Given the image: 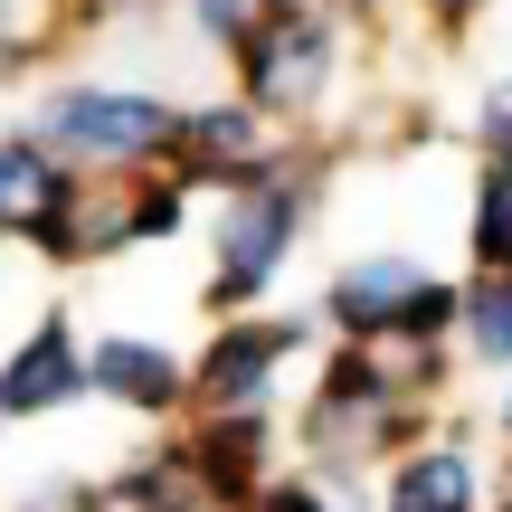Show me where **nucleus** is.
<instances>
[{"label":"nucleus","mask_w":512,"mask_h":512,"mask_svg":"<svg viewBox=\"0 0 512 512\" xmlns=\"http://www.w3.org/2000/svg\"><path fill=\"white\" fill-rule=\"evenodd\" d=\"M323 190H332V152L323 133H285L266 162L247 171L238 190H219V219H209V313H256L275 285H285L294 247L313 238L323 219Z\"/></svg>","instance_id":"f257e3e1"},{"label":"nucleus","mask_w":512,"mask_h":512,"mask_svg":"<svg viewBox=\"0 0 512 512\" xmlns=\"http://www.w3.org/2000/svg\"><path fill=\"white\" fill-rule=\"evenodd\" d=\"M29 133L86 181H133L181 152V105L162 86H124V76H67L29 105Z\"/></svg>","instance_id":"f03ea898"},{"label":"nucleus","mask_w":512,"mask_h":512,"mask_svg":"<svg viewBox=\"0 0 512 512\" xmlns=\"http://www.w3.org/2000/svg\"><path fill=\"white\" fill-rule=\"evenodd\" d=\"M456 313H465V275H437L408 247L342 256L313 294V323L332 342H456Z\"/></svg>","instance_id":"7ed1b4c3"},{"label":"nucleus","mask_w":512,"mask_h":512,"mask_svg":"<svg viewBox=\"0 0 512 512\" xmlns=\"http://www.w3.org/2000/svg\"><path fill=\"white\" fill-rule=\"evenodd\" d=\"M342 76H351V19L323 10V0H294V10H275L256 38L228 48V86H238L256 114H275L285 133L323 124V105L342 95Z\"/></svg>","instance_id":"20e7f679"},{"label":"nucleus","mask_w":512,"mask_h":512,"mask_svg":"<svg viewBox=\"0 0 512 512\" xmlns=\"http://www.w3.org/2000/svg\"><path fill=\"white\" fill-rule=\"evenodd\" d=\"M313 313H219V332H209L200 351H190V408H256L275 399V380H285L294 361L313 351Z\"/></svg>","instance_id":"39448f33"},{"label":"nucleus","mask_w":512,"mask_h":512,"mask_svg":"<svg viewBox=\"0 0 512 512\" xmlns=\"http://www.w3.org/2000/svg\"><path fill=\"white\" fill-rule=\"evenodd\" d=\"M275 446H285L275 399H256V408H200V418L181 427V456H190V475H200L209 512H247L256 494H266V484H275Z\"/></svg>","instance_id":"423d86ee"},{"label":"nucleus","mask_w":512,"mask_h":512,"mask_svg":"<svg viewBox=\"0 0 512 512\" xmlns=\"http://www.w3.org/2000/svg\"><path fill=\"white\" fill-rule=\"evenodd\" d=\"M275 143H285V124L256 114L247 95L228 86V95H209V105H181V152H171V171H181L190 190H238Z\"/></svg>","instance_id":"0eeeda50"},{"label":"nucleus","mask_w":512,"mask_h":512,"mask_svg":"<svg viewBox=\"0 0 512 512\" xmlns=\"http://www.w3.org/2000/svg\"><path fill=\"white\" fill-rule=\"evenodd\" d=\"M86 399L124 408V418H181L190 408V361L152 332H95L86 342Z\"/></svg>","instance_id":"6e6552de"},{"label":"nucleus","mask_w":512,"mask_h":512,"mask_svg":"<svg viewBox=\"0 0 512 512\" xmlns=\"http://www.w3.org/2000/svg\"><path fill=\"white\" fill-rule=\"evenodd\" d=\"M86 399V342H76L67 313H38L10 351H0V408L10 418H57V408Z\"/></svg>","instance_id":"1a4fd4ad"},{"label":"nucleus","mask_w":512,"mask_h":512,"mask_svg":"<svg viewBox=\"0 0 512 512\" xmlns=\"http://www.w3.org/2000/svg\"><path fill=\"white\" fill-rule=\"evenodd\" d=\"M380 512H484V475L465 437H418L380 465Z\"/></svg>","instance_id":"9d476101"},{"label":"nucleus","mask_w":512,"mask_h":512,"mask_svg":"<svg viewBox=\"0 0 512 512\" xmlns=\"http://www.w3.org/2000/svg\"><path fill=\"white\" fill-rule=\"evenodd\" d=\"M76 181H86V171H67L29 124H10V133H0V247H29V228L48 219Z\"/></svg>","instance_id":"9b49d317"},{"label":"nucleus","mask_w":512,"mask_h":512,"mask_svg":"<svg viewBox=\"0 0 512 512\" xmlns=\"http://www.w3.org/2000/svg\"><path fill=\"white\" fill-rule=\"evenodd\" d=\"M456 361H475V370H494V380H512V275H494V266H475V275H465Z\"/></svg>","instance_id":"f8f14e48"},{"label":"nucleus","mask_w":512,"mask_h":512,"mask_svg":"<svg viewBox=\"0 0 512 512\" xmlns=\"http://www.w3.org/2000/svg\"><path fill=\"white\" fill-rule=\"evenodd\" d=\"M465 266L512 275V162H475V190H465Z\"/></svg>","instance_id":"ddd939ff"},{"label":"nucleus","mask_w":512,"mask_h":512,"mask_svg":"<svg viewBox=\"0 0 512 512\" xmlns=\"http://www.w3.org/2000/svg\"><path fill=\"white\" fill-rule=\"evenodd\" d=\"M190 200H200V190H190L171 162H162V171H133V181H124V219H133V247H171V238L190 228Z\"/></svg>","instance_id":"4468645a"},{"label":"nucleus","mask_w":512,"mask_h":512,"mask_svg":"<svg viewBox=\"0 0 512 512\" xmlns=\"http://www.w3.org/2000/svg\"><path fill=\"white\" fill-rule=\"evenodd\" d=\"M275 10H294V0H181V19H190V38H209V48H238V38H256Z\"/></svg>","instance_id":"2eb2a0df"},{"label":"nucleus","mask_w":512,"mask_h":512,"mask_svg":"<svg viewBox=\"0 0 512 512\" xmlns=\"http://www.w3.org/2000/svg\"><path fill=\"white\" fill-rule=\"evenodd\" d=\"M465 133H475V162H512V76H494V86L475 95Z\"/></svg>","instance_id":"dca6fc26"},{"label":"nucleus","mask_w":512,"mask_h":512,"mask_svg":"<svg viewBox=\"0 0 512 512\" xmlns=\"http://www.w3.org/2000/svg\"><path fill=\"white\" fill-rule=\"evenodd\" d=\"M247 512H342V494H332L323 475H275L266 494H256Z\"/></svg>","instance_id":"f3484780"},{"label":"nucleus","mask_w":512,"mask_h":512,"mask_svg":"<svg viewBox=\"0 0 512 512\" xmlns=\"http://www.w3.org/2000/svg\"><path fill=\"white\" fill-rule=\"evenodd\" d=\"M48 48H57V38L19 29V19L0 10V95H10V86H19V76H29V67H38V57H48Z\"/></svg>","instance_id":"a211bd4d"},{"label":"nucleus","mask_w":512,"mask_h":512,"mask_svg":"<svg viewBox=\"0 0 512 512\" xmlns=\"http://www.w3.org/2000/svg\"><path fill=\"white\" fill-rule=\"evenodd\" d=\"M484 10H494V0H418V19L437 38H465V29H484Z\"/></svg>","instance_id":"6ab92c4d"},{"label":"nucleus","mask_w":512,"mask_h":512,"mask_svg":"<svg viewBox=\"0 0 512 512\" xmlns=\"http://www.w3.org/2000/svg\"><path fill=\"white\" fill-rule=\"evenodd\" d=\"M323 10H342L351 29H370V19H389V0H323Z\"/></svg>","instance_id":"aec40b11"},{"label":"nucleus","mask_w":512,"mask_h":512,"mask_svg":"<svg viewBox=\"0 0 512 512\" xmlns=\"http://www.w3.org/2000/svg\"><path fill=\"white\" fill-rule=\"evenodd\" d=\"M494 512H512V465H503V494H494Z\"/></svg>","instance_id":"412c9836"},{"label":"nucleus","mask_w":512,"mask_h":512,"mask_svg":"<svg viewBox=\"0 0 512 512\" xmlns=\"http://www.w3.org/2000/svg\"><path fill=\"white\" fill-rule=\"evenodd\" d=\"M95 10H152V0H95Z\"/></svg>","instance_id":"4be33fe9"},{"label":"nucleus","mask_w":512,"mask_h":512,"mask_svg":"<svg viewBox=\"0 0 512 512\" xmlns=\"http://www.w3.org/2000/svg\"><path fill=\"white\" fill-rule=\"evenodd\" d=\"M503 437H512V380H503Z\"/></svg>","instance_id":"5701e85b"},{"label":"nucleus","mask_w":512,"mask_h":512,"mask_svg":"<svg viewBox=\"0 0 512 512\" xmlns=\"http://www.w3.org/2000/svg\"><path fill=\"white\" fill-rule=\"evenodd\" d=\"M0 10H10V0H0Z\"/></svg>","instance_id":"b1692460"}]
</instances>
